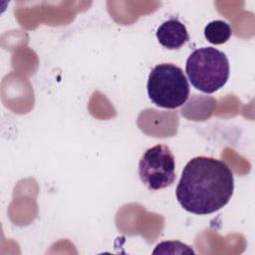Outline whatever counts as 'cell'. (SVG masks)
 Listing matches in <instances>:
<instances>
[{
  "mask_svg": "<svg viewBox=\"0 0 255 255\" xmlns=\"http://www.w3.org/2000/svg\"><path fill=\"white\" fill-rule=\"evenodd\" d=\"M233 190V173L225 162L213 157L195 156L184 166L175 195L183 209L205 215L225 206Z\"/></svg>",
  "mask_w": 255,
  "mask_h": 255,
  "instance_id": "6da1fadb",
  "label": "cell"
},
{
  "mask_svg": "<svg viewBox=\"0 0 255 255\" xmlns=\"http://www.w3.org/2000/svg\"><path fill=\"white\" fill-rule=\"evenodd\" d=\"M185 72L196 90L212 94L227 83L230 74L229 61L223 52L213 47H203L189 55Z\"/></svg>",
  "mask_w": 255,
  "mask_h": 255,
  "instance_id": "7a4b0ae2",
  "label": "cell"
},
{
  "mask_svg": "<svg viewBox=\"0 0 255 255\" xmlns=\"http://www.w3.org/2000/svg\"><path fill=\"white\" fill-rule=\"evenodd\" d=\"M146 89L150 101L163 109H176L189 96V85L183 71L170 63L158 64L151 70Z\"/></svg>",
  "mask_w": 255,
  "mask_h": 255,
  "instance_id": "3957f363",
  "label": "cell"
},
{
  "mask_svg": "<svg viewBox=\"0 0 255 255\" xmlns=\"http://www.w3.org/2000/svg\"><path fill=\"white\" fill-rule=\"evenodd\" d=\"M174 156L168 146L156 144L144 151L138 163L141 182L150 190L171 185L175 179Z\"/></svg>",
  "mask_w": 255,
  "mask_h": 255,
  "instance_id": "277c9868",
  "label": "cell"
},
{
  "mask_svg": "<svg viewBox=\"0 0 255 255\" xmlns=\"http://www.w3.org/2000/svg\"><path fill=\"white\" fill-rule=\"evenodd\" d=\"M156 38L161 46L169 50L178 49L189 40L186 27L177 19L163 22L157 28Z\"/></svg>",
  "mask_w": 255,
  "mask_h": 255,
  "instance_id": "5b68a950",
  "label": "cell"
},
{
  "mask_svg": "<svg viewBox=\"0 0 255 255\" xmlns=\"http://www.w3.org/2000/svg\"><path fill=\"white\" fill-rule=\"evenodd\" d=\"M231 35V27L228 23L222 20L211 21L204 28V36L206 40L214 45H220L227 42Z\"/></svg>",
  "mask_w": 255,
  "mask_h": 255,
  "instance_id": "8992f818",
  "label": "cell"
}]
</instances>
